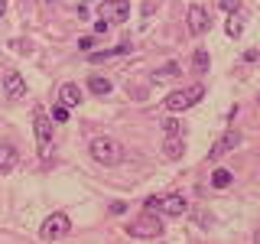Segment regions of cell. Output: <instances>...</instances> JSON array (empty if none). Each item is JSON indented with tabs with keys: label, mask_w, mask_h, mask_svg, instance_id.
I'll list each match as a JSON object with an SVG mask.
<instances>
[{
	"label": "cell",
	"mask_w": 260,
	"mask_h": 244,
	"mask_svg": "<svg viewBox=\"0 0 260 244\" xmlns=\"http://www.w3.org/2000/svg\"><path fill=\"white\" fill-rule=\"evenodd\" d=\"M91 157L104 166H117L124 160V146H120L114 137H94L91 140Z\"/></svg>",
	"instance_id": "6da1fadb"
},
{
	"label": "cell",
	"mask_w": 260,
	"mask_h": 244,
	"mask_svg": "<svg viewBox=\"0 0 260 244\" xmlns=\"http://www.w3.org/2000/svg\"><path fill=\"white\" fill-rule=\"evenodd\" d=\"M127 234H130V238H159V234H162L159 215H153V208L143 211L140 218H134V222L127 225Z\"/></svg>",
	"instance_id": "7a4b0ae2"
},
{
	"label": "cell",
	"mask_w": 260,
	"mask_h": 244,
	"mask_svg": "<svg viewBox=\"0 0 260 244\" xmlns=\"http://www.w3.org/2000/svg\"><path fill=\"white\" fill-rule=\"evenodd\" d=\"M32 127H36L39 153L49 157V146H52V117L46 114V108H32Z\"/></svg>",
	"instance_id": "3957f363"
},
{
	"label": "cell",
	"mask_w": 260,
	"mask_h": 244,
	"mask_svg": "<svg viewBox=\"0 0 260 244\" xmlns=\"http://www.w3.org/2000/svg\"><path fill=\"white\" fill-rule=\"evenodd\" d=\"M69 228H72L69 215H65V211H52V215L43 222V228H39V238L43 241H59V238L69 234Z\"/></svg>",
	"instance_id": "277c9868"
},
{
	"label": "cell",
	"mask_w": 260,
	"mask_h": 244,
	"mask_svg": "<svg viewBox=\"0 0 260 244\" xmlns=\"http://www.w3.org/2000/svg\"><path fill=\"white\" fill-rule=\"evenodd\" d=\"M146 208H153V211H162V215H173V218H179V215H185V211H189V202H185L179 192H173V195H162V199H150V202H146Z\"/></svg>",
	"instance_id": "5b68a950"
},
{
	"label": "cell",
	"mask_w": 260,
	"mask_h": 244,
	"mask_svg": "<svg viewBox=\"0 0 260 244\" xmlns=\"http://www.w3.org/2000/svg\"><path fill=\"white\" fill-rule=\"evenodd\" d=\"M202 95H205V88H202V85H189V88H182V92L169 95L166 98V108L169 111H185V108H192V104H199Z\"/></svg>",
	"instance_id": "8992f818"
},
{
	"label": "cell",
	"mask_w": 260,
	"mask_h": 244,
	"mask_svg": "<svg viewBox=\"0 0 260 244\" xmlns=\"http://www.w3.org/2000/svg\"><path fill=\"white\" fill-rule=\"evenodd\" d=\"M98 16L108 20L111 26H114V23H124L130 16V4H127V0H101V4H98Z\"/></svg>",
	"instance_id": "52a82bcc"
},
{
	"label": "cell",
	"mask_w": 260,
	"mask_h": 244,
	"mask_svg": "<svg viewBox=\"0 0 260 244\" xmlns=\"http://www.w3.org/2000/svg\"><path fill=\"white\" fill-rule=\"evenodd\" d=\"M185 23H189V33H192V36H202V33L208 29V23H211L208 20V10L202 4H192L189 13H185Z\"/></svg>",
	"instance_id": "ba28073f"
},
{
	"label": "cell",
	"mask_w": 260,
	"mask_h": 244,
	"mask_svg": "<svg viewBox=\"0 0 260 244\" xmlns=\"http://www.w3.org/2000/svg\"><path fill=\"white\" fill-rule=\"evenodd\" d=\"M238 143H241V134H238V130H228V134L218 137V143L208 150V157H211V160H218V157H224L228 150H234Z\"/></svg>",
	"instance_id": "9c48e42d"
},
{
	"label": "cell",
	"mask_w": 260,
	"mask_h": 244,
	"mask_svg": "<svg viewBox=\"0 0 260 244\" xmlns=\"http://www.w3.org/2000/svg\"><path fill=\"white\" fill-rule=\"evenodd\" d=\"M4 92H7V98H13V101H20V98L26 95V81H23L20 72H7L4 75Z\"/></svg>",
	"instance_id": "30bf717a"
},
{
	"label": "cell",
	"mask_w": 260,
	"mask_h": 244,
	"mask_svg": "<svg viewBox=\"0 0 260 244\" xmlns=\"http://www.w3.org/2000/svg\"><path fill=\"white\" fill-rule=\"evenodd\" d=\"M182 134H166V140H162V157H169V160H179L182 157Z\"/></svg>",
	"instance_id": "8fae6325"
},
{
	"label": "cell",
	"mask_w": 260,
	"mask_h": 244,
	"mask_svg": "<svg viewBox=\"0 0 260 244\" xmlns=\"http://www.w3.org/2000/svg\"><path fill=\"white\" fill-rule=\"evenodd\" d=\"M59 104H65V108H75V104H81V92H78V85L65 81V85L59 88Z\"/></svg>",
	"instance_id": "7c38bea8"
},
{
	"label": "cell",
	"mask_w": 260,
	"mask_h": 244,
	"mask_svg": "<svg viewBox=\"0 0 260 244\" xmlns=\"http://www.w3.org/2000/svg\"><path fill=\"white\" fill-rule=\"evenodd\" d=\"M13 166H16V146L0 140V173H10Z\"/></svg>",
	"instance_id": "4fadbf2b"
},
{
	"label": "cell",
	"mask_w": 260,
	"mask_h": 244,
	"mask_svg": "<svg viewBox=\"0 0 260 244\" xmlns=\"http://www.w3.org/2000/svg\"><path fill=\"white\" fill-rule=\"evenodd\" d=\"M224 33H228L231 39H238L241 33H244V16H241L238 10H234L231 16H228V23H224Z\"/></svg>",
	"instance_id": "5bb4252c"
},
{
	"label": "cell",
	"mask_w": 260,
	"mask_h": 244,
	"mask_svg": "<svg viewBox=\"0 0 260 244\" xmlns=\"http://www.w3.org/2000/svg\"><path fill=\"white\" fill-rule=\"evenodd\" d=\"M88 88H91L94 95H101V98H104V95H111V88H114V85H111V78H104V75H91V78H88Z\"/></svg>",
	"instance_id": "9a60e30c"
},
{
	"label": "cell",
	"mask_w": 260,
	"mask_h": 244,
	"mask_svg": "<svg viewBox=\"0 0 260 244\" xmlns=\"http://www.w3.org/2000/svg\"><path fill=\"white\" fill-rule=\"evenodd\" d=\"M231 182H234L231 169H215V173H211V186H215V189H228Z\"/></svg>",
	"instance_id": "2e32d148"
},
{
	"label": "cell",
	"mask_w": 260,
	"mask_h": 244,
	"mask_svg": "<svg viewBox=\"0 0 260 244\" xmlns=\"http://www.w3.org/2000/svg\"><path fill=\"white\" fill-rule=\"evenodd\" d=\"M192 65H195V72H208L211 59H208V52H205V49H195V55H192Z\"/></svg>",
	"instance_id": "e0dca14e"
},
{
	"label": "cell",
	"mask_w": 260,
	"mask_h": 244,
	"mask_svg": "<svg viewBox=\"0 0 260 244\" xmlns=\"http://www.w3.org/2000/svg\"><path fill=\"white\" fill-rule=\"evenodd\" d=\"M176 75H179V65L176 62H166V65H162V72L153 75V81H169V78H176Z\"/></svg>",
	"instance_id": "ac0fdd59"
},
{
	"label": "cell",
	"mask_w": 260,
	"mask_h": 244,
	"mask_svg": "<svg viewBox=\"0 0 260 244\" xmlns=\"http://www.w3.org/2000/svg\"><path fill=\"white\" fill-rule=\"evenodd\" d=\"M52 120H55V124H65V120H69V108H65V104H55V108H52Z\"/></svg>",
	"instance_id": "d6986e66"
},
{
	"label": "cell",
	"mask_w": 260,
	"mask_h": 244,
	"mask_svg": "<svg viewBox=\"0 0 260 244\" xmlns=\"http://www.w3.org/2000/svg\"><path fill=\"white\" fill-rule=\"evenodd\" d=\"M162 134H182V124L179 120H162Z\"/></svg>",
	"instance_id": "ffe728a7"
},
{
	"label": "cell",
	"mask_w": 260,
	"mask_h": 244,
	"mask_svg": "<svg viewBox=\"0 0 260 244\" xmlns=\"http://www.w3.org/2000/svg\"><path fill=\"white\" fill-rule=\"evenodd\" d=\"M94 43H98L94 36H81V39H78V49H81V52H91V49H94Z\"/></svg>",
	"instance_id": "44dd1931"
},
{
	"label": "cell",
	"mask_w": 260,
	"mask_h": 244,
	"mask_svg": "<svg viewBox=\"0 0 260 244\" xmlns=\"http://www.w3.org/2000/svg\"><path fill=\"white\" fill-rule=\"evenodd\" d=\"M218 4H221V10H224V13H234V10L241 7V0H218Z\"/></svg>",
	"instance_id": "7402d4cb"
},
{
	"label": "cell",
	"mask_w": 260,
	"mask_h": 244,
	"mask_svg": "<svg viewBox=\"0 0 260 244\" xmlns=\"http://www.w3.org/2000/svg\"><path fill=\"white\" fill-rule=\"evenodd\" d=\"M108 29H111V23H108V20H98V23H94V33H98V36H104Z\"/></svg>",
	"instance_id": "603a6c76"
},
{
	"label": "cell",
	"mask_w": 260,
	"mask_h": 244,
	"mask_svg": "<svg viewBox=\"0 0 260 244\" xmlns=\"http://www.w3.org/2000/svg\"><path fill=\"white\" fill-rule=\"evenodd\" d=\"M7 13V0H0V16H4Z\"/></svg>",
	"instance_id": "cb8c5ba5"
},
{
	"label": "cell",
	"mask_w": 260,
	"mask_h": 244,
	"mask_svg": "<svg viewBox=\"0 0 260 244\" xmlns=\"http://www.w3.org/2000/svg\"><path fill=\"white\" fill-rule=\"evenodd\" d=\"M254 241H257V244H260V231H257V234H254Z\"/></svg>",
	"instance_id": "d4e9b609"
},
{
	"label": "cell",
	"mask_w": 260,
	"mask_h": 244,
	"mask_svg": "<svg viewBox=\"0 0 260 244\" xmlns=\"http://www.w3.org/2000/svg\"><path fill=\"white\" fill-rule=\"evenodd\" d=\"M81 4H91V0H81Z\"/></svg>",
	"instance_id": "484cf974"
}]
</instances>
